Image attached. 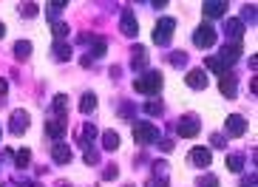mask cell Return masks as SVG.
I'll return each instance as SVG.
<instances>
[{
    "instance_id": "1",
    "label": "cell",
    "mask_w": 258,
    "mask_h": 187,
    "mask_svg": "<svg viewBox=\"0 0 258 187\" xmlns=\"http://www.w3.org/2000/svg\"><path fill=\"white\" fill-rule=\"evenodd\" d=\"M134 88H136V94H145V96L159 94L162 91V77H159V71H145L142 77H136Z\"/></svg>"
},
{
    "instance_id": "2",
    "label": "cell",
    "mask_w": 258,
    "mask_h": 187,
    "mask_svg": "<svg viewBox=\"0 0 258 187\" xmlns=\"http://www.w3.org/2000/svg\"><path fill=\"white\" fill-rule=\"evenodd\" d=\"M134 139H136V145H153V142H159V128L150 125V122H136Z\"/></svg>"
},
{
    "instance_id": "3",
    "label": "cell",
    "mask_w": 258,
    "mask_h": 187,
    "mask_svg": "<svg viewBox=\"0 0 258 187\" xmlns=\"http://www.w3.org/2000/svg\"><path fill=\"white\" fill-rule=\"evenodd\" d=\"M173 29H176V20H173V17H162V20L156 23V29H153V43L168 46L170 37H173Z\"/></svg>"
},
{
    "instance_id": "4",
    "label": "cell",
    "mask_w": 258,
    "mask_h": 187,
    "mask_svg": "<svg viewBox=\"0 0 258 187\" xmlns=\"http://www.w3.org/2000/svg\"><path fill=\"white\" fill-rule=\"evenodd\" d=\"M182 139H193V136H199V130H202V122L196 114H187V117H182V122L176 125Z\"/></svg>"
},
{
    "instance_id": "5",
    "label": "cell",
    "mask_w": 258,
    "mask_h": 187,
    "mask_svg": "<svg viewBox=\"0 0 258 187\" xmlns=\"http://www.w3.org/2000/svg\"><path fill=\"white\" fill-rule=\"evenodd\" d=\"M216 43V29L210 23H204L199 26L196 31H193V46H199V48H210Z\"/></svg>"
},
{
    "instance_id": "6",
    "label": "cell",
    "mask_w": 258,
    "mask_h": 187,
    "mask_svg": "<svg viewBox=\"0 0 258 187\" xmlns=\"http://www.w3.org/2000/svg\"><path fill=\"white\" fill-rule=\"evenodd\" d=\"M66 128H68V119L66 117H54V119H45V133L51 136L54 142H60L66 136Z\"/></svg>"
},
{
    "instance_id": "7",
    "label": "cell",
    "mask_w": 258,
    "mask_h": 187,
    "mask_svg": "<svg viewBox=\"0 0 258 187\" xmlns=\"http://www.w3.org/2000/svg\"><path fill=\"white\" fill-rule=\"evenodd\" d=\"M119 29H122L125 37H136V34H139V23H136L134 9H125V12H122V23H119Z\"/></svg>"
},
{
    "instance_id": "8",
    "label": "cell",
    "mask_w": 258,
    "mask_h": 187,
    "mask_svg": "<svg viewBox=\"0 0 258 187\" xmlns=\"http://www.w3.org/2000/svg\"><path fill=\"white\" fill-rule=\"evenodd\" d=\"M184 82L190 85V88H196V91H202V88H207V74H204V68H190L187 71V77H184Z\"/></svg>"
},
{
    "instance_id": "9",
    "label": "cell",
    "mask_w": 258,
    "mask_h": 187,
    "mask_svg": "<svg viewBox=\"0 0 258 187\" xmlns=\"http://www.w3.org/2000/svg\"><path fill=\"white\" fill-rule=\"evenodd\" d=\"M26 128H29V114H26V111H14V114H11L9 130L14 133V136H23V133H26Z\"/></svg>"
},
{
    "instance_id": "10",
    "label": "cell",
    "mask_w": 258,
    "mask_h": 187,
    "mask_svg": "<svg viewBox=\"0 0 258 187\" xmlns=\"http://www.w3.org/2000/svg\"><path fill=\"white\" fill-rule=\"evenodd\" d=\"M244 130H247V119L241 117V114L227 117V133L230 136H244Z\"/></svg>"
},
{
    "instance_id": "11",
    "label": "cell",
    "mask_w": 258,
    "mask_h": 187,
    "mask_svg": "<svg viewBox=\"0 0 258 187\" xmlns=\"http://www.w3.org/2000/svg\"><path fill=\"white\" fill-rule=\"evenodd\" d=\"M51 156H54L57 164H68L71 159H74V153H71V148H68L66 142H54V148H51Z\"/></svg>"
},
{
    "instance_id": "12",
    "label": "cell",
    "mask_w": 258,
    "mask_h": 187,
    "mask_svg": "<svg viewBox=\"0 0 258 187\" xmlns=\"http://www.w3.org/2000/svg\"><path fill=\"white\" fill-rule=\"evenodd\" d=\"M210 159H213V156H210V151H207V148H193L190 156H187V162H190L193 167H207V164H210Z\"/></svg>"
},
{
    "instance_id": "13",
    "label": "cell",
    "mask_w": 258,
    "mask_h": 187,
    "mask_svg": "<svg viewBox=\"0 0 258 187\" xmlns=\"http://www.w3.org/2000/svg\"><path fill=\"white\" fill-rule=\"evenodd\" d=\"M241 51H244V48H241V43H224V48H221V54H219V57L230 65V62H236V60L241 57Z\"/></svg>"
},
{
    "instance_id": "14",
    "label": "cell",
    "mask_w": 258,
    "mask_h": 187,
    "mask_svg": "<svg viewBox=\"0 0 258 187\" xmlns=\"http://www.w3.org/2000/svg\"><path fill=\"white\" fill-rule=\"evenodd\" d=\"M202 9H204L207 17H224V14H227V3H224V0H207Z\"/></svg>"
},
{
    "instance_id": "15",
    "label": "cell",
    "mask_w": 258,
    "mask_h": 187,
    "mask_svg": "<svg viewBox=\"0 0 258 187\" xmlns=\"http://www.w3.org/2000/svg\"><path fill=\"white\" fill-rule=\"evenodd\" d=\"M51 57H54L57 62H66V60H71V46H68V43H63V40H57L54 46H51Z\"/></svg>"
},
{
    "instance_id": "16",
    "label": "cell",
    "mask_w": 258,
    "mask_h": 187,
    "mask_svg": "<svg viewBox=\"0 0 258 187\" xmlns=\"http://www.w3.org/2000/svg\"><path fill=\"white\" fill-rule=\"evenodd\" d=\"M204 65H207V71H213V74H221V77H227V74H230V65H227L224 60L221 57H207L204 60Z\"/></svg>"
},
{
    "instance_id": "17",
    "label": "cell",
    "mask_w": 258,
    "mask_h": 187,
    "mask_svg": "<svg viewBox=\"0 0 258 187\" xmlns=\"http://www.w3.org/2000/svg\"><path fill=\"white\" fill-rule=\"evenodd\" d=\"M227 34L233 37V43H241V37H244V23L233 17V20H227Z\"/></svg>"
},
{
    "instance_id": "18",
    "label": "cell",
    "mask_w": 258,
    "mask_h": 187,
    "mask_svg": "<svg viewBox=\"0 0 258 187\" xmlns=\"http://www.w3.org/2000/svg\"><path fill=\"white\" fill-rule=\"evenodd\" d=\"M219 91H221V96H227V99H233L236 96V80L227 74V77H221L219 80Z\"/></svg>"
},
{
    "instance_id": "19",
    "label": "cell",
    "mask_w": 258,
    "mask_h": 187,
    "mask_svg": "<svg viewBox=\"0 0 258 187\" xmlns=\"http://www.w3.org/2000/svg\"><path fill=\"white\" fill-rule=\"evenodd\" d=\"M131 65H134V68H145V65H147V51L142 46L134 48V54H131Z\"/></svg>"
},
{
    "instance_id": "20",
    "label": "cell",
    "mask_w": 258,
    "mask_h": 187,
    "mask_svg": "<svg viewBox=\"0 0 258 187\" xmlns=\"http://www.w3.org/2000/svg\"><path fill=\"white\" fill-rule=\"evenodd\" d=\"M14 57L29 60L32 57V43H29V40H17V43H14Z\"/></svg>"
},
{
    "instance_id": "21",
    "label": "cell",
    "mask_w": 258,
    "mask_h": 187,
    "mask_svg": "<svg viewBox=\"0 0 258 187\" xmlns=\"http://www.w3.org/2000/svg\"><path fill=\"white\" fill-rule=\"evenodd\" d=\"M102 148H105V151H116V148H119V133L105 130V133H102Z\"/></svg>"
},
{
    "instance_id": "22",
    "label": "cell",
    "mask_w": 258,
    "mask_h": 187,
    "mask_svg": "<svg viewBox=\"0 0 258 187\" xmlns=\"http://www.w3.org/2000/svg\"><path fill=\"white\" fill-rule=\"evenodd\" d=\"M227 170H230V173H241V170H244V159H241L238 153H230V156H227Z\"/></svg>"
},
{
    "instance_id": "23",
    "label": "cell",
    "mask_w": 258,
    "mask_h": 187,
    "mask_svg": "<svg viewBox=\"0 0 258 187\" xmlns=\"http://www.w3.org/2000/svg\"><path fill=\"white\" fill-rule=\"evenodd\" d=\"M94 108H97V96H94V94H85V96L79 99V111H82V114H91Z\"/></svg>"
},
{
    "instance_id": "24",
    "label": "cell",
    "mask_w": 258,
    "mask_h": 187,
    "mask_svg": "<svg viewBox=\"0 0 258 187\" xmlns=\"http://www.w3.org/2000/svg\"><path fill=\"white\" fill-rule=\"evenodd\" d=\"M51 105H54V111L60 114V117H63V114H68V96H66V94H57Z\"/></svg>"
},
{
    "instance_id": "25",
    "label": "cell",
    "mask_w": 258,
    "mask_h": 187,
    "mask_svg": "<svg viewBox=\"0 0 258 187\" xmlns=\"http://www.w3.org/2000/svg\"><path fill=\"white\" fill-rule=\"evenodd\" d=\"M51 34H54L57 40H66V37L71 34V29H68V23H54L51 26Z\"/></svg>"
},
{
    "instance_id": "26",
    "label": "cell",
    "mask_w": 258,
    "mask_h": 187,
    "mask_svg": "<svg viewBox=\"0 0 258 187\" xmlns=\"http://www.w3.org/2000/svg\"><path fill=\"white\" fill-rule=\"evenodd\" d=\"M20 14L32 20V17H37V14H40V6H37V3H23V6H20Z\"/></svg>"
},
{
    "instance_id": "27",
    "label": "cell",
    "mask_w": 258,
    "mask_h": 187,
    "mask_svg": "<svg viewBox=\"0 0 258 187\" xmlns=\"http://www.w3.org/2000/svg\"><path fill=\"white\" fill-rule=\"evenodd\" d=\"M162 111H165V105H162L159 99H150V102L145 105V114H150V117H159Z\"/></svg>"
},
{
    "instance_id": "28",
    "label": "cell",
    "mask_w": 258,
    "mask_h": 187,
    "mask_svg": "<svg viewBox=\"0 0 258 187\" xmlns=\"http://www.w3.org/2000/svg\"><path fill=\"white\" fill-rule=\"evenodd\" d=\"M14 162L20 164V167H26V164L32 162V151H26V148H23V151H17V153H14Z\"/></svg>"
},
{
    "instance_id": "29",
    "label": "cell",
    "mask_w": 258,
    "mask_h": 187,
    "mask_svg": "<svg viewBox=\"0 0 258 187\" xmlns=\"http://www.w3.org/2000/svg\"><path fill=\"white\" fill-rule=\"evenodd\" d=\"M196 187H219V179H216L213 173H207V176H202V179L196 182Z\"/></svg>"
},
{
    "instance_id": "30",
    "label": "cell",
    "mask_w": 258,
    "mask_h": 187,
    "mask_svg": "<svg viewBox=\"0 0 258 187\" xmlns=\"http://www.w3.org/2000/svg\"><path fill=\"white\" fill-rule=\"evenodd\" d=\"M48 6H51V9H48V20H54L57 14L66 9V3H63V0H54V3H48Z\"/></svg>"
},
{
    "instance_id": "31",
    "label": "cell",
    "mask_w": 258,
    "mask_h": 187,
    "mask_svg": "<svg viewBox=\"0 0 258 187\" xmlns=\"http://www.w3.org/2000/svg\"><path fill=\"white\" fill-rule=\"evenodd\" d=\"M105 48H108V43H105V40H94V57H102V54H105Z\"/></svg>"
},
{
    "instance_id": "32",
    "label": "cell",
    "mask_w": 258,
    "mask_h": 187,
    "mask_svg": "<svg viewBox=\"0 0 258 187\" xmlns=\"http://www.w3.org/2000/svg\"><path fill=\"white\" fill-rule=\"evenodd\" d=\"M94 136H97V128H94V125H91V122H88V125L82 128V139H85V142H91V139H94Z\"/></svg>"
},
{
    "instance_id": "33",
    "label": "cell",
    "mask_w": 258,
    "mask_h": 187,
    "mask_svg": "<svg viewBox=\"0 0 258 187\" xmlns=\"http://www.w3.org/2000/svg\"><path fill=\"white\" fill-rule=\"evenodd\" d=\"M85 162H88V164H97V162H100V153L88 148V151H85Z\"/></svg>"
},
{
    "instance_id": "34",
    "label": "cell",
    "mask_w": 258,
    "mask_h": 187,
    "mask_svg": "<svg viewBox=\"0 0 258 187\" xmlns=\"http://www.w3.org/2000/svg\"><path fill=\"white\" fill-rule=\"evenodd\" d=\"M210 142H213V148H224V145H227V139L221 136V133H213V139H210Z\"/></svg>"
},
{
    "instance_id": "35",
    "label": "cell",
    "mask_w": 258,
    "mask_h": 187,
    "mask_svg": "<svg viewBox=\"0 0 258 187\" xmlns=\"http://www.w3.org/2000/svg\"><path fill=\"white\" fill-rule=\"evenodd\" d=\"M170 62H173V65H184V62H187V54H173Z\"/></svg>"
},
{
    "instance_id": "36",
    "label": "cell",
    "mask_w": 258,
    "mask_h": 187,
    "mask_svg": "<svg viewBox=\"0 0 258 187\" xmlns=\"http://www.w3.org/2000/svg\"><path fill=\"white\" fill-rule=\"evenodd\" d=\"M116 176H119V167H105L102 179H116Z\"/></svg>"
},
{
    "instance_id": "37",
    "label": "cell",
    "mask_w": 258,
    "mask_h": 187,
    "mask_svg": "<svg viewBox=\"0 0 258 187\" xmlns=\"http://www.w3.org/2000/svg\"><path fill=\"white\" fill-rule=\"evenodd\" d=\"M145 187H168V179H150Z\"/></svg>"
},
{
    "instance_id": "38",
    "label": "cell",
    "mask_w": 258,
    "mask_h": 187,
    "mask_svg": "<svg viewBox=\"0 0 258 187\" xmlns=\"http://www.w3.org/2000/svg\"><path fill=\"white\" fill-rule=\"evenodd\" d=\"M6 94H9V82L0 80V99H6Z\"/></svg>"
},
{
    "instance_id": "39",
    "label": "cell",
    "mask_w": 258,
    "mask_h": 187,
    "mask_svg": "<svg viewBox=\"0 0 258 187\" xmlns=\"http://www.w3.org/2000/svg\"><path fill=\"white\" fill-rule=\"evenodd\" d=\"M241 187H256V176H250V179H244V182H241Z\"/></svg>"
},
{
    "instance_id": "40",
    "label": "cell",
    "mask_w": 258,
    "mask_h": 187,
    "mask_svg": "<svg viewBox=\"0 0 258 187\" xmlns=\"http://www.w3.org/2000/svg\"><path fill=\"white\" fill-rule=\"evenodd\" d=\"M162 151H165V153H170V151H173V142H170V139H165V142H162Z\"/></svg>"
},
{
    "instance_id": "41",
    "label": "cell",
    "mask_w": 258,
    "mask_h": 187,
    "mask_svg": "<svg viewBox=\"0 0 258 187\" xmlns=\"http://www.w3.org/2000/svg\"><path fill=\"white\" fill-rule=\"evenodd\" d=\"M3 34H6V26L0 23V40H3Z\"/></svg>"
},
{
    "instance_id": "42",
    "label": "cell",
    "mask_w": 258,
    "mask_h": 187,
    "mask_svg": "<svg viewBox=\"0 0 258 187\" xmlns=\"http://www.w3.org/2000/svg\"><path fill=\"white\" fill-rule=\"evenodd\" d=\"M26 187H43V185H40V182H32V185H26Z\"/></svg>"
},
{
    "instance_id": "43",
    "label": "cell",
    "mask_w": 258,
    "mask_h": 187,
    "mask_svg": "<svg viewBox=\"0 0 258 187\" xmlns=\"http://www.w3.org/2000/svg\"><path fill=\"white\" fill-rule=\"evenodd\" d=\"M57 187H71V185H66V182H60V185H57Z\"/></svg>"
},
{
    "instance_id": "44",
    "label": "cell",
    "mask_w": 258,
    "mask_h": 187,
    "mask_svg": "<svg viewBox=\"0 0 258 187\" xmlns=\"http://www.w3.org/2000/svg\"><path fill=\"white\" fill-rule=\"evenodd\" d=\"M125 187H134V185H125Z\"/></svg>"
},
{
    "instance_id": "45",
    "label": "cell",
    "mask_w": 258,
    "mask_h": 187,
    "mask_svg": "<svg viewBox=\"0 0 258 187\" xmlns=\"http://www.w3.org/2000/svg\"><path fill=\"white\" fill-rule=\"evenodd\" d=\"M0 136H3V130H0Z\"/></svg>"
}]
</instances>
